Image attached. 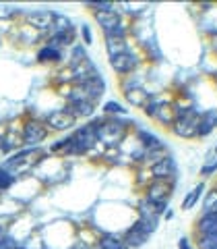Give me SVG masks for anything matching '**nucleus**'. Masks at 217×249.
Returning a JSON list of instances; mask_svg holds the SVG:
<instances>
[{"instance_id": "obj_25", "label": "nucleus", "mask_w": 217, "mask_h": 249, "mask_svg": "<svg viewBox=\"0 0 217 249\" xmlns=\"http://www.w3.org/2000/svg\"><path fill=\"white\" fill-rule=\"evenodd\" d=\"M54 44H71L73 42V29H68V34L66 31H62V34H54Z\"/></svg>"}, {"instance_id": "obj_3", "label": "nucleus", "mask_w": 217, "mask_h": 249, "mask_svg": "<svg viewBox=\"0 0 217 249\" xmlns=\"http://www.w3.org/2000/svg\"><path fill=\"white\" fill-rule=\"evenodd\" d=\"M170 196H172V183L170 181H155L147 187V201L155 206H166Z\"/></svg>"}, {"instance_id": "obj_32", "label": "nucleus", "mask_w": 217, "mask_h": 249, "mask_svg": "<svg viewBox=\"0 0 217 249\" xmlns=\"http://www.w3.org/2000/svg\"><path fill=\"white\" fill-rule=\"evenodd\" d=\"M0 154H2V143H0Z\"/></svg>"}, {"instance_id": "obj_16", "label": "nucleus", "mask_w": 217, "mask_h": 249, "mask_svg": "<svg viewBox=\"0 0 217 249\" xmlns=\"http://www.w3.org/2000/svg\"><path fill=\"white\" fill-rule=\"evenodd\" d=\"M97 249H128V245L124 243L122 239L114 237V235H106L102 241H99Z\"/></svg>"}, {"instance_id": "obj_24", "label": "nucleus", "mask_w": 217, "mask_h": 249, "mask_svg": "<svg viewBox=\"0 0 217 249\" xmlns=\"http://www.w3.org/2000/svg\"><path fill=\"white\" fill-rule=\"evenodd\" d=\"M13 175L9 173L6 168H0V189H9V187L13 185Z\"/></svg>"}, {"instance_id": "obj_4", "label": "nucleus", "mask_w": 217, "mask_h": 249, "mask_svg": "<svg viewBox=\"0 0 217 249\" xmlns=\"http://www.w3.org/2000/svg\"><path fill=\"white\" fill-rule=\"evenodd\" d=\"M46 135H48V129L37 121L27 123L25 129H23V142H25L27 145H40L46 139Z\"/></svg>"}, {"instance_id": "obj_27", "label": "nucleus", "mask_w": 217, "mask_h": 249, "mask_svg": "<svg viewBox=\"0 0 217 249\" xmlns=\"http://www.w3.org/2000/svg\"><path fill=\"white\" fill-rule=\"evenodd\" d=\"M104 110H106L108 114H112V112H118V114H126V108H122V106H120L118 102H106Z\"/></svg>"}, {"instance_id": "obj_6", "label": "nucleus", "mask_w": 217, "mask_h": 249, "mask_svg": "<svg viewBox=\"0 0 217 249\" xmlns=\"http://www.w3.org/2000/svg\"><path fill=\"white\" fill-rule=\"evenodd\" d=\"M151 173H153V177L157 178V181H168V178H172L174 181V177H176V162H174V158L164 156V158L157 160L153 164Z\"/></svg>"}, {"instance_id": "obj_29", "label": "nucleus", "mask_w": 217, "mask_h": 249, "mask_svg": "<svg viewBox=\"0 0 217 249\" xmlns=\"http://www.w3.org/2000/svg\"><path fill=\"white\" fill-rule=\"evenodd\" d=\"M83 37H85V44H91V29L87 25H83Z\"/></svg>"}, {"instance_id": "obj_1", "label": "nucleus", "mask_w": 217, "mask_h": 249, "mask_svg": "<svg viewBox=\"0 0 217 249\" xmlns=\"http://www.w3.org/2000/svg\"><path fill=\"white\" fill-rule=\"evenodd\" d=\"M199 121H201V114L195 110V108H188L180 119L174 121V133L178 137H197Z\"/></svg>"}, {"instance_id": "obj_2", "label": "nucleus", "mask_w": 217, "mask_h": 249, "mask_svg": "<svg viewBox=\"0 0 217 249\" xmlns=\"http://www.w3.org/2000/svg\"><path fill=\"white\" fill-rule=\"evenodd\" d=\"M97 131V142H104L108 145H112L116 142H120L122 135H124V123L120 121H114V123H91Z\"/></svg>"}, {"instance_id": "obj_26", "label": "nucleus", "mask_w": 217, "mask_h": 249, "mask_svg": "<svg viewBox=\"0 0 217 249\" xmlns=\"http://www.w3.org/2000/svg\"><path fill=\"white\" fill-rule=\"evenodd\" d=\"M215 170H217V158H211L203 168H201V175H203V177H211Z\"/></svg>"}, {"instance_id": "obj_30", "label": "nucleus", "mask_w": 217, "mask_h": 249, "mask_svg": "<svg viewBox=\"0 0 217 249\" xmlns=\"http://www.w3.org/2000/svg\"><path fill=\"white\" fill-rule=\"evenodd\" d=\"M180 249H190V245H188V241H186V239L180 241Z\"/></svg>"}, {"instance_id": "obj_22", "label": "nucleus", "mask_w": 217, "mask_h": 249, "mask_svg": "<svg viewBox=\"0 0 217 249\" xmlns=\"http://www.w3.org/2000/svg\"><path fill=\"white\" fill-rule=\"evenodd\" d=\"M205 212H207V214H209V212L217 214V189H213V191L207 196V199H205Z\"/></svg>"}, {"instance_id": "obj_35", "label": "nucleus", "mask_w": 217, "mask_h": 249, "mask_svg": "<svg viewBox=\"0 0 217 249\" xmlns=\"http://www.w3.org/2000/svg\"><path fill=\"white\" fill-rule=\"evenodd\" d=\"M75 249H79V247H75Z\"/></svg>"}, {"instance_id": "obj_15", "label": "nucleus", "mask_w": 217, "mask_h": 249, "mask_svg": "<svg viewBox=\"0 0 217 249\" xmlns=\"http://www.w3.org/2000/svg\"><path fill=\"white\" fill-rule=\"evenodd\" d=\"M75 119L77 116H91L93 114V104L91 102H73L71 108H66Z\"/></svg>"}, {"instance_id": "obj_10", "label": "nucleus", "mask_w": 217, "mask_h": 249, "mask_svg": "<svg viewBox=\"0 0 217 249\" xmlns=\"http://www.w3.org/2000/svg\"><path fill=\"white\" fill-rule=\"evenodd\" d=\"M197 232L199 235H215L217 232V214L209 212L205 216H201L197 220Z\"/></svg>"}, {"instance_id": "obj_17", "label": "nucleus", "mask_w": 217, "mask_h": 249, "mask_svg": "<svg viewBox=\"0 0 217 249\" xmlns=\"http://www.w3.org/2000/svg\"><path fill=\"white\" fill-rule=\"evenodd\" d=\"M203 189H205V183H199V185L195 187V189H192V191L188 193V196H186V199L182 201V210H190L192 206H195L197 201H199V197L203 196Z\"/></svg>"}, {"instance_id": "obj_5", "label": "nucleus", "mask_w": 217, "mask_h": 249, "mask_svg": "<svg viewBox=\"0 0 217 249\" xmlns=\"http://www.w3.org/2000/svg\"><path fill=\"white\" fill-rule=\"evenodd\" d=\"M75 116L68 112V110H54L48 114V119H46V123H48V127L54 129V131H66L71 129L75 124Z\"/></svg>"}, {"instance_id": "obj_9", "label": "nucleus", "mask_w": 217, "mask_h": 249, "mask_svg": "<svg viewBox=\"0 0 217 249\" xmlns=\"http://www.w3.org/2000/svg\"><path fill=\"white\" fill-rule=\"evenodd\" d=\"M54 15L52 11H35V13H31L27 21H29V25H33L37 29H50L54 25Z\"/></svg>"}, {"instance_id": "obj_7", "label": "nucleus", "mask_w": 217, "mask_h": 249, "mask_svg": "<svg viewBox=\"0 0 217 249\" xmlns=\"http://www.w3.org/2000/svg\"><path fill=\"white\" fill-rule=\"evenodd\" d=\"M137 58L133 56L130 52H126V54H120V56H114V58H110V65H112V69L116 73H122V75H126V73H130L133 69L137 67Z\"/></svg>"}, {"instance_id": "obj_18", "label": "nucleus", "mask_w": 217, "mask_h": 249, "mask_svg": "<svg viewBox=\"0 0 217 249\" xmlns=\"http://www.w3.org/2000/svg\"><path fill=\"white\" fill-rule=\"evenodd\" d=\"M37 58H40L42 62H56L60 58V52L54 48V46H48V48H42L40 52H37Z\"/></svg>"}, {"instance_id": "obj_21", "label": "nucleus", "mask_w": 217, "mask_h": 249, "mask_svg": "<svg viewBox=\"0 0 217 249\" xmlns=\"http://www.w3.org/2000/svg\"><path fill=\"white\" fill-rule=\"evenodd\" d=\"M199 249H217V232L215 235H201Z\"/></svg>"}, {"instance_id": "obj_8", "label": "nucleus", "mask_w": 217, "mask_h": 249, "mask_svg": "<svg viewBox=\"0 0 217 249\" xmlns=\"http://www.w3.org/2000/svg\"><path fill=\"white\" fill-rule=\"evenodd\" d=\"M95 19L106 34H110V31H114L120 25V17L116 11H95Z\"/></svg>"}, {"instance_id": "obj_28", "label": "nucleus", "mask_w": 217, "mask_h": 249, "mask_svg": "<svg viewBox=\"0 0 217 249\" xmlns=\"http://www.w3.org/2000/svg\"><path fill=\"white\" fill-rule=\"evenodd\" d=\"M0 249H17V241H15L13 237L4 235L2 239H0Z\"/></svg>"}, {"instance_id": "obj_13", "label": "nucleus", "mask_w": 217, "mask_h": 249, "mask_svg": "<svg viewBox=\"0 0 217 249\" xmlns=\"http://www.w3.org/2000/svg\"><path fill=\"white\" fill-rule=\"evenodd\" d=\"M147 239H149V235H147L145 231H141L135 224V227L126 232V239H124V243H126L128 247H141V245L147 243Z\"/></svg>"}, {"instance_id": "obj_34", "label": "nucleus", "mask_w": 217, "mask_h": 249, "mask_svg": "<svg viewBox=\"0 0 217 249\" xmlns=\"http://www.w3.org/2000/svg\"><path fill=\"white\" fill-rule=\"evenodd\" d=\"M215 152H217V147H215Z\"/></svg>"}, {"instance_id": "obj_23", "label": "nucleus", "mask_w": 217, "mask_h": 249, "mask_svg": "<svg viewBox=\"0 0 217 249\" xmlns=\"http://www.w3.org/2000/svg\"><path fill=\"white\" fill-rule=\"evenodd\" d=\"M54 27H56V34H62V31L71 29V21L64 19V17H60V15H56V17H54Z\"/></svg>"}, {"instance_id": "obj_12", "label": "nucleus", "mask_w": 217, "mask_h": 249, "mask_svg": "<svg viewBox=\"0 0 217 249\" xmlns=\"http://www.w3.org/2000/svg\"><path fill=\"white\" fill-rule=\"evenodd\" d=\"M213 127H217V112L209 110L205 114H201V121H199V129H197V135L205 137L213 131Z\"/></svg>"}, {"instance_id": "obj_19", "label": "nucleus", "mask_w": 217, "mask_h": 249, "mask_svg": "<svg viewBox=\"0 0 217 249\" xmlns=\"http://www.w3.org/2000/svg\"><path fill=\"white\" fill-rule=\"evenodd\" d=\"M153 119H157L159 123H168V124L174 123V121H176V119H174V108H170V106H159Z\"/></svg>"}, {"instance_id": "obj_20", "label": "nucleus", "mask_w": 217, "mask_h": 249, "mask_svg": "<svg viewBox=\"0 0 217 249\" xmlns=\"http://www.w3.org/2000/svg\"><path fill=\"white\" fill-rule=\"evenodd\" d=\"M139 137H141L143 139V143L147 145V147H151V150H159V147H161V143H159V139L157 137H155L153 133H147V131H139Z\"/></svg>"}, {"instance_id": "obj_14", "label": "nucleus", "mask_w": 217, "mask_h": 249, "mask_svg": "<svg viewBox=\"0 0 217 249\" xmlns=\"http://www.w3.org/2000/svg\"><path fill=\"white\" fill-rule=\"evenodd\" d=\"M124 96H126V100L133 106H141V108H145L147 104H149V93L147 91H143L141 88H135V89H126L124 91Z\"/></svg>"}, {"instance_id": "obj_31", "label": "nucleus", "mask_w": 217, "mask_h": 249, "mask_svg": "<svg viewBox=\"0 0 217 249\" xmlns=\"http://www.w3.org/2000/svg\"><path fill=\"white\" fill-rule=\"evenodd\" d=\"M4 237V232H2V229H0V239H2Z\"/></svg>"}, {"instance_id": "obj_33", "label": "nucleus", "mask_w": 217, "mask_h": 249, "mask_svg": "<svg viewBox=\"0 0 217 249\" xmlns=\"http://www.w3.org/2000/svg\"><path fill=\"white\" fill-rule=\"evenodd\" d=\"M17 249H23V247H17Z\"/></svg>"}, {"instance_id": "obj_11", "label": "nucleus", "mask_w": 217, "mask_h": 249, "mask_svg": "<svg viewBox=\"0 0 217 249\" xmlns=\"http://www.w3.org/2000/svg\"><path fill=\"white\" fill-rule=\"evenodd\" d=\"M106 48H108V54L114 58V56H120V54H126L128 52V44H126L124 37L106 36Z\"/></svg>"}]
</instances>
